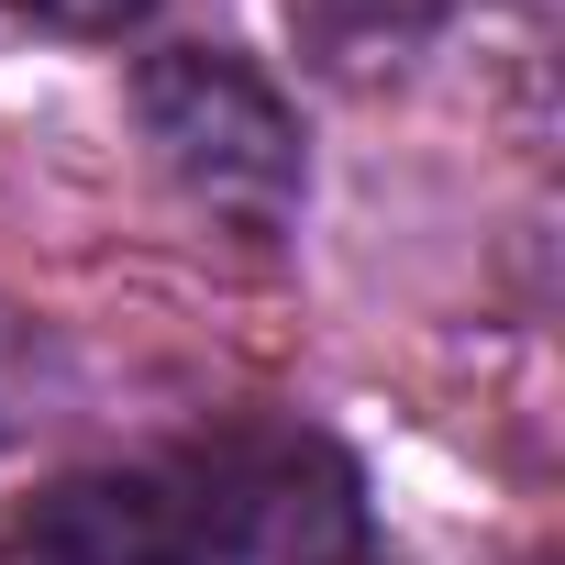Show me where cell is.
Segmentation results:
<instances>
[{"label": "cell", "instance_id": "277c9868", "mask_svg": "<svg viewBox=\"0 0 565 565\" xmlns=\"http://www.w3.org/2000/svg\"><path fill=\"white\" fill-rule=\"evenodd\" d=\"M23 23H56V34H122V23H145L156 0H12Z\"/></svg>", "mask_w": 565, "mask_h": 565}, {"label": "cell", "instance_id": "6da1fadb", "mask_svg": "<svg viewBox=\"0 0 565 565\" xmlns=\"http://www.w3.org/2000/svg\"><path fill=\"white\" fill-rule=\"evenodd\" d=\"M134 134L167 167V189L233 233H277L300 211V111L222 45H167L134 67Z\"/></svg>", "mask_w": 565, "mask_h": 565}, {"label": "cell", "instance_id": "7a4b0ae2", "mask_svg": "<svg viewBox=\"0 0 565 565\" xmlns=\"http://www.w3.org/2000/svg\"><path fill=\"white\" fill-rule=\"evenodd\" d=\"M0 565H244L189 477H56L0 521Z\"/></svg>", "mask_w": 565, "mask_h": 565}, {"label": "cell", "instance_id": "3957f363", "mask_svg": "<svg viewBox=\"0 0 565 565\" xmlns=\"http://www.w3.org/2000/svg\"><path fill=\"white\" fill-rule=\"evenodd\" d=\"M45 388H56V344H45V322L0 300V444H23V422L45 411Z\"/></svg>", "mask_w": 565, "mask_h": 565}]
</instances>
